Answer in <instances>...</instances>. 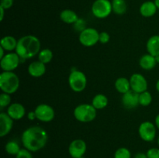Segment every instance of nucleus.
<instances>
[{
  "instance_id": "6ab92c4d",
  "label": "nucleus",
  "mask_w": 159,
  "mask_h": 158,
  "mask_svg": "<svg viewBox=\"0 0 159 158\" xmlns=\"http://www.w3.org/2000/svg\"><path fill=\"white\" fill-rule=\"evenodd\" d=\"M146 49L154 57L159 56V35H153L148 40Z\"/></svg>"
},
{
  "instance_id": "c9c22d12",
  "label": "nucleus",
  "mask_w": 159,
  "mask_h": 158,
  "mask_svg": "<svg viewBox=\"0 0 159 158\" xmlns=\"http://www.w3.org/2000/svg\"><path fill=\"white\" fill-rule=\"evenodd\" d=\"M134 158H148V156L146 153L140 152V153H136V154L134 155Z\"/></svg>"
},
{
  "instance_id": "f704fd0d",
  "label": "nucleus",
  "mask_w": 159,
  "mask_h": 158,
  "mask_svg": "<svg viewBox=\"0 0 159 158\" xmlns=\"http://www.w3.org/2000/svg\"><path fill=\"white\" fill-rule=\"evenodd\" d=\"M27 118H28V119H29V120H31V121H33V120H34V119H37V116H36V113H35V112H30L29 113H28V115H27Z\"/></svg>"
},
{
  "instance_id": "473e14b6",
  "label": "nucleus",
  "mask_w": 159,
  "mask_h": 158,
  "mask_svg": "<svg viewBox=\"0 0 159 158\" xmlns=\"http://www.w3.org/2000/svg\"><path fill=\"white\" fill-rule=\"evenodd\" d=\"M73 25H74L76 30L79 31V32H82V31L84 30L85 28H87L86 26H85V21L84 20H82V19H79L78 21L76 22L75 23H74Z\"/></svg>"
},
{
  "instance_id": "9d476101",
  "label": "nucleus",
  "mask_w": 159,
  "mask_h": 158,
  "mask_svg": "<svg viewBox=\"0 0 159 158\" xmlns=\"http://www.w3.org/2000/svg\"><path fill=\"white\" fill-rule=\"evenodd\" d=\"M37 119L43 122H50L54 119L55 111L48 104H40L34 109Z\"/></svg>"
},
{
  "instance_id": "393cba45",
  "label": "nucleus",
  "mask_w": 159,
  "mask_h": 158,
  "mask_svg": "<svg viewBox=\"0 0 159 158\" xmlns=\"http://www.w3.org/2000/svg\"><path fill=\"white\" fill-rule=\"evenodd\" d=\"M53 59V52L48 48L41 50L38 54V60L44 64L50 63Z\"/></svg>"
},
{
  "instance_id": "f257e3e1",
  "label": "nucleus",
  "mask_w": 159,
  "mask_h": 158,
  "mask_svg": "<svg viewBox=\"0 0 159 158\" xmlns=\"http://www.w3.org/2000/svg\"><path fill=\"white\" fill-rule=\"evenodd\" d=\"M48 135L46 130L38 125L30 126L22 133L21 141L23 146L30 152H37L46 146Z\"/></svg>"
},
{
  "instance_id": "79ce46f5",
  "label": "nucleus",
  "mask_w": 159,
  "mask_h": 158,
  "mask_svg": "<svg viewBox=\"0 0 159 158\" xmlns=\"http://www.w3.org/2000/svg\"><path fill=\"white\" fill-rule=\"evenodd\" d=\"M155 59H156V61L157 63H159V56H157V57H155Z\"/></svg>"
},
{
  "instance_id": "72a5a7b5",
  "label": "nucleus",
  "mask_w": 159,
  "mask_h": 158,
  "mask_svg": "<svg viewBox=\"0 0 159 158\" xmlns=\"http://www.w3.org/2000/svg\"><path fill=\"white\" fill-rule=\"evenodd\" d=\"M13 2L14 0H0V7L7 10L13 6Z\"/></svg>"
},
{
  "instance_id": "c85d7f7f",
  "label": "nucleus",
  "mask_w": 159,
  "mask_h": 158,
  "mask_svg": "<svg viewBox=\"0 0 159 158\" xmlns=\"http://www.w3.org/2000/svg\"><path fill=\"white\" fill-rule=\"evenodd\" d=\"M11 97L10 94L7 93L2 92L0 94V108H2L9 107L11 105Z\"/></svg>"
},
{
  "instance_id": "7c9ffc66",
  "label": "nucleus",
  "mask_w": 159,
  "mask_h": 158,
  "mask_svg": "<svg viewBox=\"0 0 159 158\" xmlns=\"http://www.w3.org/2000/svg\"><path fill=\"white\" fill-rule=\"evenodd\" d=\"M148 158H159V148L156 147H153L146 152Z\"/></svg>"
},
{
  "instance_id": "b1692460",
  "label": "nucleus",
  "mask_w": 159,
  "mask_h": 158,
  "mask_svg": "<svg viewBox=\"0 0 159 158\" xmlns=\"http://www.w3.org/2000/svg\"><path fill=\"white\" fill-rule=\"evenodd\" d=\"M112 9L113 12L116 15H124L127 9V3L125 0H112Z\"/></svg>"
},
{
  "instance_id": "423d86ee",
  "label": "nucleus",
  "mask_w": 159,
  "mask_h": 158,
  "mask_svg": "<svg viewBox=\"0 0 159 158\" xmlns=\"http://www.w3.org/2000/svg\"><path fill=\"white\" fill-rule=\"evenodd\" d=\"M92 13L97 19H106L112 13V3L110 0H96L92 5Z\"/></svg>"
},
{
  "instance_id": "412c9836",
  "label": "nucleus",
  "mask_w": 159,
  "mask_h": 158,
  "mask_svg": "<svg viewBox=\"0 0 159 158\" xmlns=\"http://www.w3.org/2000/svg\"><path fill=\"white\" fill-rule=\"evenodd\" d=\"M114 86L116 91L122 94H125L126 92H127V91H129L131 89V88H130V79L124 77H118L115 81Z\"/></svg>"
},
{
  "instance_id": "cd10ccee",
  "label": "nucleus",
  "mask_w": 159,
  "mask_h": 158,
  "mask_svg": "<svg viewBox=\"0 0 159 158\" xmlns=\"http://www.w3.org/2000/svg\"><path fill=\"white\" fill-rule=\"evenodd\" d=\"M114 158H131V153L126 147H120L115 152Z\"/></svg>"
},
{
  "instance_id": "20e7f679",
  "label": "nucleus",
  "mask_w": 159,
  "mask_h": 158,
  "mask_svg": "<svg viewBox=\"0 0 159 158\" xmlns=\"http://www.w3.org/2000/svg\"><path fill=\"white\" fill-rule=\"evenodd\" d=\"M97 110L92 104H80L74 109V116L77 121L83 123L90 122L96 117Z\"/></svg>"
},
{
  "instance_id": "a211bd4d",
  "label": "nucleus",
  "mask_w": 159,
  "mask_h": 158,
  "mask_svg": "<svg viewBox=\"0 0 159 158\" xmlns=\"http://www.w3.org/2000/svg\"><path fill=\"white\" fill-rule=\"evenodd\" d=\"M157 64L158 63H157L155 57L148 53L144 54L139 60L140 67L145 71H150V70L154 69Z\"/></svg>"
},
{
  "instance_id": "bb28decb",
  "label": "nucleus",
  "mask_w": 159,
  "mask_h": 158,
  "mask_svg": "<svg viewBox=\"0 0 159 158\" xmlns=\"http://www.w3.org/2000/svg\"><path fill=\"white\" fill-rule=\"evenodd\" d=\"M152 102V95L148 91H145L139 94V105L148 106Z\"/></svg>"
},
{
  "instance_id": "5701e85b",
  "label": "nucleus",
  "mask_w": 159,
  "mask_h": 158,
  "mask_svg": "<svg viewBox=\"0 0 159 158\" xmlns=\"http://www.w3.org/2000/svg\"><path fill=\"white\" fill-rule=\"evenodd\" d=\"M91 104L96 110L103 109L108 105V99L105 94H97L93 97Z\"/></svg>"
},
{
  "instance_id": "9b49d317",
  "label": "nucleus",
  "mask_w": 159,
  "mask_h": 158,
  "mask_svg": "<svg viewBox=\"0 0 159 158\" xmlns=\"http://www.w3.org/2000/svg\"><path fill=\"white\" fill-rule=\"evenodd\" d=\"M130 82L131 90L138 94L148 91V85L147 79L143 74H139V73H134L130 76Z\"/></svg>"
},
{
  "instance_id": "0eeeda50",
  "label": "nucleus",
  "mask_w": 159,
  "mask_h": 158,
  "mask_svg": "<svg viewBox=\"0 0 159 158\" xmlns=\"http://www.w3.org/2000/svg\"><path fill=\"white\" fill-rule=\"evenodd\" d=\"M99 33L95 28L87 27L80 32L79 40L82 45L87 47H90L99 43Z\"/></svg>"
},
{
  "instance_id": "aec40b11",
  "label": "nucleus",
  "mask_w": 159,
  "mask_h": 158,
  "mask_svg": "<svg viewBox=\"0 0 159 158\" xmlns=\"http://www.w3.org/2000/svg\"><path fill=\"white\" fill-rule=\"evenodd\" d=\"M60 19L62 22L67 24H74L79 18L75 11L66 9L61 12Z\"/></svg>"
},
{
  "instance_id": "7ed1b4c3",
  "label": "nucleus",
  "mask_w": 159,
  "mask_h": 158,
  "mask_svg": "<svg viewBox=\"0 0 159 158\" xmlns=\"http://www.w3.org/2000/svg\"><path fill=\"white\" fill-rule=\"evenodd\" d=\"M20 88V78L13 71H2L0 74V88L4 93L12 94Z\"/></svg>"
},
{
  "instance_id": "6e6552de",
  "label": "nucleus",
  "mask_w": 159,
  "mask_h": 158,
  "mask_svg": "<svg viewBox=\"0 0 159 158\" xmlns=\"http://www.w3.org/2000/svg\"><path fill=\"white\" fill-rule=\"evenodd\" d=\"M157 127L155 124L150 121L141 122L138 128V133L142 140L145 142H152L156 136Z\"/></svg>"
},
{
  "instance_id": "4468645a",
  "label": "nucleus",
  "mask_w": 159,
  "mask_h": 158,
  "mask_svg": "<svg viewBox=\"0 0 159 158\" xmlns=\"http://www.w3.org/2000/svg\"><path fill=\"white\" fill-rule=\"evenodd\" d=\"M13 119L6 112L0 113V136L4 137L9 134L13 127Z\"/></svg>"
},
{
  "instance_id": "a19ab883",
  "label": "nucleus",
  "mask_w": 159,
  "mask_h": 158,
  "mask_svg": "<svg viewBox=\"0 0 159 158\" xmlns=\"http://www.w3.org/2000/svg\"><path fill=\"white\" fill-rule=\"evenodd\" d=\"M154 2H155V5H156V6L158 7V9H159V0H154Z\"/></svg>"
},
{
  "instance_id": "ea45409f",
  "label": "nucleus",
  "mask_w": 159,
  "mask_h": 158,
  "mask_svg": "<svg viewBox=\"0 0 159 158\" xmlns=\"http://www.w3.org/2000/svg\"><path fill=\"white\" fill-rule=\"evenodd\" d=\"M155 88H156V90L159 93V79L158 81H157L156 82V85H155Z\"/></svg>"
},
{
  "instance_id": "37998d69",
  "label": "nucleus",
  "mask_w": 159,
  "mask_h": 158,
  "mask_svg": "<svg viewBox=\"0 0 159 158\" xmlns=\"http://www.w3.org/2000/svg\"><path fill=\"white\" fill-rule=\"evenodd\" d=\"M157 143H158V147H159V136H158V140H157Z\"/></svg>"
},
{
  "instance_id": "1a4fd4ad",
  "label": "nucleus",
  "mask_w": 159,
  "mask_h": 158,
  "mask_svg": "<svg viewBox=\"0 0 159 158\" xmlns=\"http://www.w3.org/2000/svg\"><path fill=\"white\" fill-rule=\"evenodd\" d=\"M20 60L21 59L16 52L8 53L0 59V67L3 71H13L19 67Z\"/></svg>"
},
{
  "instance_id": "4c0bfd02",
  "label": "nucleus",
  "mask_w": 159,
  "mask_h": 158,
  "mask_svg": "<svg viewBox=\"0 0 159 158\" xmlns=\"http://www.w3.org/2000/svg\"><path fill=\"white\" fill-rule=\"evenodd\" d=\"M155 125H156L157 129H159V114L157 115V116L155 117Z\"/></svg>"
},
{
  "instance_id": "2f4dec72",
  "label": "nucleus",
  "mask_w": 159,
  "mask_h": 158,
  "mask_svg": "<svg viewBox=\"0 0 159 158\" xmlns=\"http://www.w3.org/2000/svg\"><path fill=\"white\" fill-rule=\"evenodd\" d=\"M110 40V36L107 32H101L99 33V42L102 44H106L109 43Z\"/></svg>"
},
{
  "instance_id": "f8f14e48",
  "label": "nucleus",
  "mask_w": 159,
  "mask_h": 158,
  "mask_svg": "<svg viewBox=\"0 0 159 158\" xmlns=\"http://www.w3.org/2000/svg\"><path fill=\"white\" fill-rule=\"evenodd\" d=\"M86 150V143L81 139H76L71 141L68 147V153L72 158L83 157Z\"/></svg>"
},
{
  "instance_id": "ddd939ff",
  "label": "nucleus",
  "mask_w": 159,
  "mask_h": 158,
  "mask_svg": "<svg viewBox=\"0 0 159 158\" xmlns=\"http://www.w3.org/2000/svg\"><path fill=\"white\" fill-rule=\"evenodd\" d=\"M121 102L126 108L132 109L136 108L139 105V94L130 89V91L123 94Z\"/></svg>"
},
{
  "instance_id": "c756f323",
  "label": "nucleus",
  "mask_w": 159,
  "mask_h": 158,
  "mask_svg": "<svg viewBox=\"0 0 159 158\" xmlns=\"http://www.w3.org/2000/svg\"><path fill=\"white\" fill-rule=\"evenodd\" d=\"M31 153L32 152L26 150V148L21 149L16 156V158H33V155Z\"/></svg>"
},
{
  "instance_id": "a878e982",
  "label": "nucleus",
  "mask_w": 159,
  "mask_h": 158,
  "mask_svg": "<svg viewBox=\"0 0 159 158\" xmlns=\"http://www.w3.org/2000/svg\"><path fill=\"white\" fill-rule=\"evenodd\" d=\"M20 150H21V148H20V145H19V143L16 141L10 140L5 146V150L9 155L16 156L17 153L20 152Z\"/></svg>"
},
{
  "instance_id": "e433bc0d",
  "label": "nucleus",
  "mask_w": 159,
  "mask_h": 158,
  "mask_svg": "<svg viewBox=\"0 0 159 158\" xmlns=\"http://www.w3.org/2000/svg\"><path fill=\"white\" fill-rule=\"evenodd\" d=\"M5 11H6V9H4L3 8H2V7H0V21H2L3 19H4Z\"/></svg>"
},
{
  "instance_id": "2eb2a0df",
  "label": "nucleus",
  "mask_w": 159,
  "mask_h": 158,
  "mask_svg": "<svg viewBox=\"0 0 159 158\" xmlns=\"http://www.w3.org/2000/svg\"><path fill=\"white\" fill-rule=\"evenodd\" d=\"M6 113L13 120H20L23 119L26 115V108L21 103L14 102L8 107Z\"/></svg>"
},
{
  "instance_id": "4be33fe9",
  "label": "nucleus",
  "mask_w": 159,
  "mask_h": 158,
  "mask_svg": "<svg viewBox=\"0 0 159 158\" xmlns=\"http://www.w3.org/2000/svg\"><path fill=\"white\" fill-rule=\"evenodd\" d=\"M18 40H16L15 37L12 36H6L2 37L0 41V46L3 48L6 51H12L16 50L17 46Z\"/></svg>"
},
{
  "instance_id": "58836bf2",
  "label": "nucleus",
  "mask_w": 159,
  "mask_h": 158,
  "mask_svg": "<svg viewBox=\"0 0 159 158\" xmlns=\"http://www.w3.org/2000/svg\"><path fill=\"white\" fill-rule=\"evenodd\" d=\"M5 52H6V50H5L2 46H0V59L2 58V57L6 55Z\"/></svg>"
},
{
  "instance_id": "f3484780",
  "label": "nucleus",
  "mask_w": 159,
  "mask_h": 158,
  "mask_svg": "<svg viewBox=\"0 0 159 158\" xmlns=\"http://www.w3.org/2000/svg\"><path fill=\"white\" fill-rule=\"evenodd\" d=\"M158 9L155 2L146 1L141 5L139 8V12L143 17L150 18L156 14Z\"/></svg>"
},
{
  "instance_id": "f03ea898",
  "label": "nucleus",
  "mask_w": 159,
  "mask_h": 158,
  "mask_svg": "<svg viewBox=\"0 0 159 158\" xmlns=\"http://www.w3.org/2000/svg\"><path fill=\"white\" fill-rule=\"evenodd\" d=\"M40 41L36 36L26 35L18 40L16 53L21 60L33 58L40 51Z\"/></svg>"
},
{
  "instance_id": "dca6fc26",
  "label": "nucleus",
  "mask_w": 159,
  "mask_h": 158,
  "mask_svg": "<svg viewBox=\"0 0 159 158\" xmlns=\"http://www.w3.org/2000/svg\"><path fill=\"white\" fill-rule=\"evenodd\" d=\"M28 74L34 77H42L46 72V66L40 60L31 62L27 68Z\"/></svg>"
},
{
  "instance_id": "39448f33",
  "label": "nucleus",
  "mask_w": 159,
  "mask_h": 158,
  "mask_svg": "<svg viewBox=\"0 0 159 158\" xmlns=\"http://www.w3.org/2000/svg\"><path fill=\"white\" fill-rule=\"evenodd\" d=\"M68 85L75 92H82L87 86V77L82 71L74 69L68 76Z\"/></svg>"
}]
</instances>
